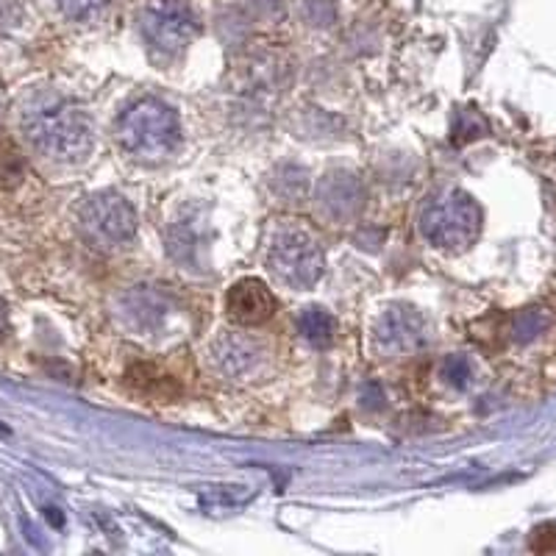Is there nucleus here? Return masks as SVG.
<instances>
[{
	"mask_svg": "<svg viewBox=\"0 0 556 556\" xmlns=\"http://www.w3.org/2000/svg\"><path fill=\"white\" fill-rule=\"evenodd\" d=\"M23 131L31 146L53 162H81L96 146V126L89 114L67 98H37L23 112Z\"/></svg>",
	"mask_w": 556,
	"mask_h": 556,
	"instance_id": "nucleus-1",
	"label": "nucleus"
},
{
	"mask_svg": "<svg viewBox=\"0 0 556 556\" xmlns=\"http://www.w3.org/2000/svg\"><path fill=\"white\" fill-rule=\"evenodd\" d=\"M117 142L142 165H159L181 146V123L167 103L142 98L131 103L117 121Z\"/></svg>",
	"mask_w": 556,
	"mask_h": 556,
	"instance_id": "nucleus-2",
	"label": "nucleus"
},
{
	"mask_svg": "<svg viewBox=\"0 0 556 556\" xmlns=\"http://www.w3.org/2000/svg\"><path fill=\"white\" fill-rule=\"evenodd\" d=\"M420 231L443 251H465L481 231V208L468 192L445 190L431 198L420 215Z\"/></svg>",
	"mask_w": 556,
	"mask_h": 556,
	"instance_id": "nucleus-3",
	"label": "nucleus"
},
{
	"mask_svg": "<svg viewBox=\"0 0 556 556\" xmlns=\"http://www.w3.org/2000/svg\"><path fill=\"white\" fill-rule=\"evenodd\" d=\"M265 359V351L256 340L242 334H223L215 342V362L226 376H235V379H245V376L256 374V367Z\"/></svg>",
	"mask_w": 556,
	"mask_h": 556,
	"instance_id": "nucleus-9",
	"label": "nucleus"
},
{
	"mask_svg": "<svg viewBox=\"0 0 556 556\" xmlns=\"http://www.w3.org/2000/svg\"><path fill=\"white\" fill-rule=\"evenodd\" d=\"M267 265L292 290H309L320 281L323 248L304 226H278L267 248Z\"/></svg>",
	"mask_w": 556,
	"mask_h": 556,
	"instance_id": "nucleus-4",
	"label": "nucleus"
},
{
	"mask_svg": "<svg viewBox=\"0 0 556 556\" xmlns=\"http://www.w3.org/2000/svg\"><path fill=\"white\" fill-rule=\"evenodd\" d=\"M23 178H26V156L12 139L0 137V187L14 190Z\"/></svg>",
	"mask_w": 556,
	"mask_h": 556,
	"instance_id": "nucleus-11",
	"label": "nucleus"
},
{
	"mask_svg": "<svg viewBox=\"0 0 556 556\" xmlns=\"http://www.w3.org/2000/svg\"><path fill=\"white\" fill-rule=\"evenodd\" d=\"M323 206L329 208L334 217L354 215L362 203V190L359 184L351 176H329L320 187Z\"/></svg>",
	"mask_w": 556,
	"mask_h": 556,
	"instance_id": "nucleus-10",
	"label": "nucleus"
},
{
	"mask_svg": "<svg viewBox=\"0 0 556 556\" xmlns=\"http://www.w3.org/2000/svg\"><path fill=\"white\" fill-rule=\"evenodd\" d=\"M301 331L315 345H329L334 340V317L326 315L323 309H306L301 315Z\"/></svg>",
	"mask_w": 556,
	"mask_h": 556,
	"instance_id": "nucleus-12",
	"label": "nucleus"
},
{
	"mask_svg": "<svg viewBox=\"0 0 556 556\" xmlns=\"http://www.w3.org/2000/svg\"><path fill=\"white\" fill-rule=\"evenodd\" d=\"M7 337V306H3V301H0V340Z\"/></svg>",
	"mask_w": 556,
	"mask_h": 556,
	"instance_id": "nucleus-14",
	"label": "nucleus"
},
{
	"mask_svg": "<svg viewBox=\"0 0 556 556\" xmlns=\"http://www.w3.org/2000/svg\"><path fill=\"white\" fill-rule=\"evenodd\" d=\"M139 31L159 59H173L195 39L198 20L184 0H156L139 14Z\"/></svg>",
	"mask_w": 556,
	"mask_h": 556,
	"instance_id": "nucleus-5",
	"label": "nucleus"
},
{
	"mask_svg": "<svg viewBox=\"0 0 556 556\" xmlns=\"http://www.w3.org/2000/svg\"><path fill=\"white\" fill-rule=\"evenodd\" d=\"M78 228H81L84 240L96 248L126 245L137 235V212L126 198L103 192L84 203L78 212Z\"/></svg>",
	"mask_w": 556,
	"mask_h": 556,
	"instance_id": "nucleus-6",
	"label": "nucleus"
},
{
	"mask_svg": "<svg viewBox=\"0 0 556 556\" xmlns=\"http://www.w3.org/2000/svg\"><path fill=\"white\" fill-rule=\"evenodd\" d=\"M56 3L70 20H89L109 7V0H56Z\"/></svg>",
	"mask_w": 556,
	"mask_h": 556,
	"instance_id": "nucleus-13",
	"label": "nucleus"
},
{
	"mask_svg": "<svg viewBox=\"0 0 556 556\" xmlns=\"http://www.w3.org/2000/svg\"><path fill=\"white\" fill-rule=\"evenodd\" d=\"M226 312L240 326H262L276 315V298L260 278H242L228 290Z\"/></svg>",
	"mask_w": 556,
	"mask_h": 556,
	"instance_id": "nucleus-8",
	"label": "nucleus"
},
{
	"mask_svg": "<svg viewBox=\"0 0 556 556\" xmlns=\"http://www.w3.org/2000/svg\"><path fill=\"white\" fill-rule=\"evenodd\" d=\"M429 342V326L415 309H390L376 326V348L381 354L404 356Z\"/></svg>",
	"mask_w": 556,
	"mask_h": 556,
	"instance_id": "nucleus-7",
	"label": "nucleus"
}]
</instances>
